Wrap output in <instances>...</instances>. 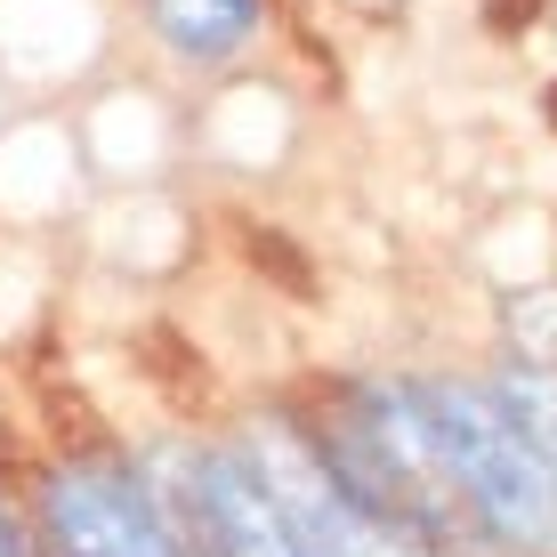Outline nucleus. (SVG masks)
<instances>
[{
	"label": "nucleus",
	"mask_w": 557,
	"mask_h": 557,
	"mask_svg": "<svg viewBox=\"0 0 557 557\" xmlns=\"http://www.w3.org/2000/svg\"><path fill=\"white\" fill-rule=\"evenodd\" d=\"M420 405H429V429L445 445V469L476 517V533L502 549H533V557L557 549V469L525 445V429L502 412V396L420 380Z\"/></svg>",
	"instance_id": "1"
},
{
	"label": "nucleus",
	"mask_w": 557,
	"mask_h": 557,
	"mask_svg": "<svg viewBox=\"0 0 557 557\" xmlns=\"http://www.w3.org/2000/svg\"><path fill=\"white\" fill-rule=\"evenodd\" d=\"M41 557H186V549L162 525L138 469L82 460V469H57L41 493Z\"/></svg>",
	"instance_id": "2"
},
{
	"label": "nucleus",
	"mask_w": 557,
	"mask_h": 557,
	"mask_svg": "<svg viewBox=\"0 0 557 557\" xmlns=\"http://www.w3.org/2000/svg\"><path fill=\"white\" fill-rule=\"evenodd\" d=\"M153 33L195 65H226L259 33V0H153Z\"/></svg>",
	"instance_id": "3"
},
{
	"label": "nucleus",
	"mask_w": 557,
	"mask_h": 557,
	"mask_svg": "<svg viewBox=\"0 0 557 557\" xmlns=\"http://www.w3.org/2000/svg\"><path fill=\"white\" fill-rule=\"evenodd\" d=\"M493 396H502V412L525 429V445L557 469V363H509V380Z\"/></svg>",
	"instance_id": "4"
},
{
	"label": "nucleus",
	"mask_w": 557,
	"mask_h": 557,
	"mask_svg": "<svg viewBox=\"0 0 557 557\" xmlns=\"http://www.w3.org/2000/svg\"><path fill=\"white\" fill-rule=\"evenodd\" d=\"M542 16V0H485V25L493 33H509V25H533Z\"/></svg>",
	"instance_id": "5"
},
{
	"label": "nucleus",
	"mask_w": 557,
	"mask_h": 557,
	"mask_svg": "<svg viewBox=\"0 0 557 557\" xmlns=\"http://www.w3.org/2000/svg\"><path fill=\"white\" fill-rule=\"evenodd\" d=\"M0 557H33V549H25V533H16L9 517H0Z\"/></svg>",
	"instance_id": "6"
},
{
	"label": "nucleus",
	"mask_w": 557,
	"mask_h": 557,
	"mask_svg": "<svg viewBox=\"0 0 557 557\" xmlns=\"http://www.w3.org/2000/svg\"><path fill=\"white\" fill-rule=\"evenodd\" d=\"M549 122H557V89H549Z\"/></svg>",
	"instance_id": "7"
}]
</instances>
